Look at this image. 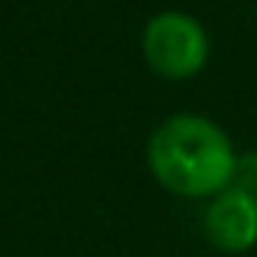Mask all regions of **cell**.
I'll return each mask as SVG.
<instances>
[{
  "label": "cell",
  "instance_id": "3",
  "mask_svg": "<svg viewBox=\"0 0 257 257\" xmlns=\"http://www.w3.org/2000/svg\"><path fill=\"white\" fill-rule=\"evenodd\" d=\"M205 238L221 254H244L257 244V195L228 186L208 202Z\"/></svg>",
  "mask_w": 257,
  "mask_h": 257
},
{
  "label": "cell",
  "instance_id": "4",
  "mask_svg": "<svg viewBox=\"0 0 257 257\" xmlns=\"http://www.w3.org/2000/svg\"><path fill=\"white\" fill-rule=\"evenodd\" d=\"M231 186L244 189V192L257 195V153H247V157H238V170H234V182Z\"/></svg>",
  "mask_w": 257,
  "mask_h": 257
},
{
  "label": "cell",
  "instance_id": "2",
  "mask_svg": "<svg viewBox=\"0 0 257 257\" xmlns=\"http://www.w3.org/2000/svg\"><path fill=\"white\" fill-rule=\"evenodd\" d=\"M140 49L153 75L166 82H186L205 69L212 46H208L205 26L195 17L182 10H163L147 20Z\"/></svg>",
  "mask_w": 257,
  "mask_h": 257
},
{
  "label": "cell",
  "instance_id": "1",
  "mask_svg": "<svg viewBox=\"0 0 257 257\" xmlns=\"http://www.w3.org/2000/svg\"><path fill=\"white\" fill-rule=\"evenodd\" d=\"M147 166L179 199H215L234 182L238 153L228 134L202 114H173L147 144Z\"/></svg>",
  "mask_w": 257,
  "mask_h": 257
}]
</instances>
